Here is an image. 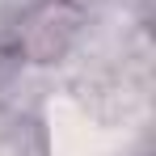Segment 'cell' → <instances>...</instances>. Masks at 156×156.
Wrapping results in <instances>:
<instances>
[{
  "instance_id": "obj_1",
  "label": "cell",
  "mask_w": 156,
  "mask_h": 156,
  "mask_svg": "<svg viewBox=\"0 0 156 156\" xmlns=\"http://www.w3.org/2000/svg\"><path fill=\"white\" fill-rule=\"evenodd\" d=\"M80 34L76 0H34L17 21V51L30 63H55Z\"/></svg>"
}]
</instances>
